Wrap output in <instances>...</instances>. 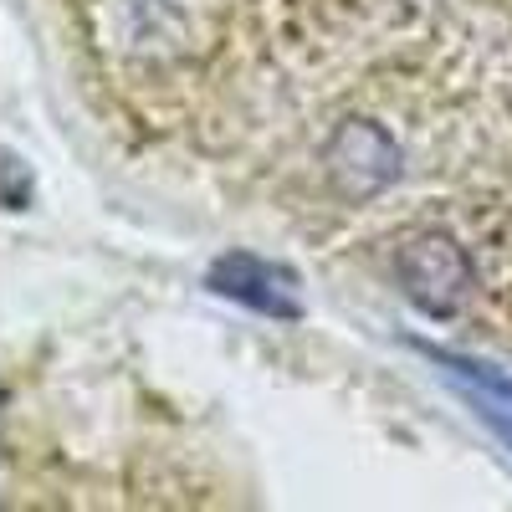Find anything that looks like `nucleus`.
I'll list each match as a JSON object with an SVG mask.
<instances>
[{"instance_id":"f03ea898","label":"nucleus","mask_w":512,"mask_h":512,"mask_svg":"<svg viewBox=\"0 0 512 512\" xmlns=\"http://www.w3.org/2000/svg\"><path fill=\"white\" fill-rule=\"evenodd\" d=\"M328 169L349 195H374L395 180V139L379 123H344L328 144Z\"/></svg>"},{"instance_id":"7ed1b4c3","label":"nucleus","mask_w":512,"mask_h":512,"mask_svg":"<svg viewBox=\"0 0 512 512\" xmlns=\"http://www.w3.org/2000/svg\"><path fill=\"white\" fill-rule=\"evenodd\" d=\"M210 282H216V292L236 297V303L262 308V313H272V318H297V303L277 287V272L262 267L256 256H226V262H216Z\"/></svg>"},{"instance_id":"f257e3e1","label":"nucleus","mask_w":512,"mask_h":512,"mask_svg":"<svg viewBox=\"0 0 512 512\" xmlns=\"http://www.w3.org/2000/svg\"><path fill=\"white\" fill-rule=\"evenodd\" d=\"M395 277L410 303L436 318L456 313L461 297L472 292V262H466V251L446 231H425V236L405 241L395 251Z\"/></svg>"},{"instance_id":"20e7f679","label":"nucleus","mask_w":512,"mask_h":512,"mask_svg":"<svg viewBox=\"0 0 512 512\" xmlns=\"http://www.w3.org/2000/svg\"><path fill=\"white\" fill-rule=\"evenodd\" d=\"M477 410H482V420L492 425V431H497V436H502V441L512 446V415H502L497 405H477Z\"/></svg>"}]
</instances>
